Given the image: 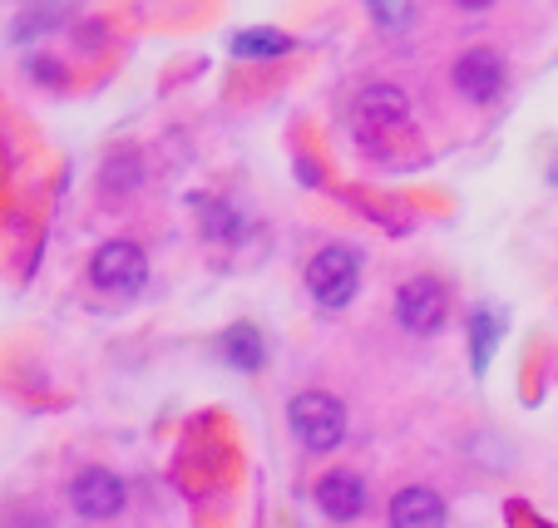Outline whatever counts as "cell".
<instances>
[{
  "label": "cell",
  "instance_id": "6da1fadb",
  "mask_svg": "<svg viewBox=\"0 0 558 528\" xmlns=\"http://www.w3.org/2000/svg\"><path fill=\"white\" fill-rule=\"evenodd\" d=\"M287 420H292L296 440H302L306 450H316V455H327V450H337V444L347 440V410H341V401L337 395H327V391L292 395Z\"/></svg>",
  "mask_w": 558,
  "mask_h": 528
},
{
  "label": "cell",
  "instance_id": "7a4b0ae2",
  "mask_svg": "<svg viewBox=\"0 0 558 528\" xmlns=\"http://www.w3.org/2000/svg\"><path fill=\"white\" fill-rule=\"evenodd\" d=\"M361 286V253L356 247H322V253L312 257V267H306V292H312L316 307H327V311H341L356 296Z\"/></svg>",
  "mask_w": 558,
  "mask_h": 528
},
{
  "label": "cell",
  "instance_id": "3957f363",
  "mask_svg": "<svg viewBox=\"0 0 558 528\" xmlns=\"http://www.w3.org/2000/svg\"><path fill=\"white\" fill-rule=\"evenodd\" d=\"M445 311H450V296L435 277H411V282L396 292V317L411 336H435L445 327Z\"/></svg>",
  "mask_w": 558,
  "mask_h": 528
},
{
  "label": "cell",
  "instance_id": "277c9868",
  "mask_svg": "<svg viewBox=\"0 0 558 528\" xmlns=\"http://www.w3.org/2000/svg\"><path fill=\"white\" fill-rule=\"evenodd\" d=\"M89 282L99 286V292H138V286L148 282V262L144 253H138V243H124V237H114V243H105L95 257H89Z\"/></svg>",
  "mask_w": 558,
  "mask_h": 528
},
{
  "label": "cell",
  "instance_id": "5b68a950",
  "mask_svg": "<svg viewBox=\"0 0 558 528\" xmlns=\"http://www.w3.org/2000/svg\"><path fill=\"white\" fill-rule=\"evenodd\" d=\"M450 79L470 105H495L499 89H505V60H499L489 45H474V50H464L460 60H454Z\"/></svg>",
  "mask_w": 558,
  "mask_h": 528
},
{
  "label": "cell",
  "instance_id": "8992f818",
  "mask_svg": "<svg viewBox=\"0 0 558 528\" xmlns=\"http://www.w3.org/2000/svg\"><path fill=\"white\" fill-rule=\"evenodd\" d=\"M405 119H411V99H405V89H396V85L361 89V99H356V128L366 138L396 134V128H405Z\"/></svg>",
  "mask_w": 558,
  "mask_h": 528
},
{
  "label": "cell",
  "instance_id": "52a82bcc",
  "mask_svg": "<svg viewBox=\"0 0 558 528\" xmlns=\"http://www.w3.org/2000/svg\"><path fill=\"white\" fill-rule=\"evenodd\" d=\"M70 504H74V514H85V518H114L124 508V479L99 465L80 469L70 484Z\"/></svg>",
  "mask_w": 558,
  "mask_h": 528
},
{
  "label": "cell",
  "instance_id": "ba28073f",
  "mask_svg": "<svg viewBox=\"0 0 558 528\" xmlns=\"http://www.w3.org/2000/svg\"><path fill=\"white\" fill-rule=\"evenodd\" d=\"M316 508L337 524H351V518L366 514V479L351 475V469H331V475L316 479Z\"/></svg>",
  "mask_w": 558,
  "mask_h": 528
},
{
  "label": "cell",
  "instance_id": "9c48e42d",
  "mask_svg": "<svg viewBox=\"0 0 558 528\" xmlns=\"http://www.w3.org/2000/svg\"><path fill=\"white\" fill-rule=\"evenodd\" d=\"M390 528H445V499L435 489H401L390 499Z\"/></svg>",
  "mask_w": 558,
  "mask_h": 528
},
{
  "label": "cell",
  "instance_id": "30bf717a",
  "mask_svg": "<svg viewBox=\"0 0 558 528\" xmlns=\"http://www.w3.org/2000/svg\"><path fill=\"white\" fill-rule=\"evenodd\" d=\"M222 356H228V366H238V370H257L267 356V346H263V336H257V327H232L228 336H222Z\"/></svg>",
  "mask_w": 558,
  "mask_h": 528
},
{
  "label": "cell",
  "instance_id": "8fae6325",
  "mask_svg": "<svg viewBox=\"0 0 558 528\" xmlns=\"http://www.w3.org/2000/svg\"><path fill=\"white\" fill-rule=\"evenodd\" d=\"M292 40L282 30H243L232 35V54H243V60H267V54H287Z\"/></svg>",
  "mask_w": 558,
  "mask_h": 528
},
{
  "label": "cell",
  "instance_id": "7c38bea8",
  "mask_svg": "<svg viewBox=\"0 0 558 528\" xmlns=\"http://www.w3.org/2000/svg\"><path fill=\"white\" fill-rule=\"evenodd\" d=\"M495 346H499V317H495V311H474V317H470V356H474V370L489 366Z\"/></svg>",
  "mask_w": 558,
  "mask_h": 528
},
{
  "label": "cell",
  "instance_id": "4fadbf2b",
  "mask_svg": "<svg viewBox=\"0 0 558 528\" xmlns=\"http://www.w3.org/2000/svg\"><path fill=\"white\" fill-rule=\"evenodd\" d=\"M138 183V154L134 148H119L114 159L105 163V193H129Z\"/></svg>",
  "mask_w": 558,
  "mask_h": 528
},
{
  "label": "cell",
  "instance_id": "5bb4252c",
  "mask_svg": "<svg viewBox=\"0 0 558 528\" xmlns=\"http://www.w3.org/2000/svg\"><path fill=\"white\" fill-rule=\"evenodd\" d=\"M198 212H203V228H208V237H238V233H243V222H238V212L222 208V202L203 198V202H198Z\"/></svg>",
  "mask_w": 558,
  "mask_h": 528
},
{
  "label": "cell",
  "instance_id": "9a60e30c",
  "mask_svg": "<svg viewBox=\"0 0 558 528\" xmlns=\"http://www.w3.org/2000/svg\"><path fill=\"white\" fill-rule=\"evenodd\" d=\"M31 74H35V79H50V85H60V79H64V74L54 70V60H35V64H31Z\"/></svg>",
  "mask_w": 558,
  "mask_h": 528
},
{
  "label": "cell",
  "instance_id": "2e32d148",
  "mask_svg": "<svg viewBox=\"0 0 558 528\" xmlns=\"http://www.w3.org/2000/svg\"><path fill=\"white\" fill-rule=\"evenodd\" d=\"M454 5H460V11H489L495 0H454Z\"/></svg>",
  "mask_w": 558,
  "mask_h": 528
},
{
  "label": "cell",
  "instance_id": "e0dca14e",
  "mask_svg": "<svg viewBox=\"0 0 558 528\" xmlns=\"http://www.w3.org/2000/svg\"><path fill=\"white\" fill-rule=\"evenodd\" d=\"M371 5H376V15H380V21H390V0H371Z\"/></svg>",
  "mask_w": 558,
  "mask_h": 528
},
{
  "label": "cell",
  "instance_id": "ac0fdd59",
  "mask_svg": "<svg viewBox=\"0 0 558 528\" xmlns=\"http://www.w3.org/2000/svg\"><path fill=\"white\" fill-rule=\"evenodd\" d=\"M554 183H558V169H554Z\"/></svg>",
  "mask_w": 558,
  "mask_h": 528
}]
</instances>
